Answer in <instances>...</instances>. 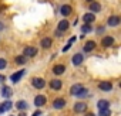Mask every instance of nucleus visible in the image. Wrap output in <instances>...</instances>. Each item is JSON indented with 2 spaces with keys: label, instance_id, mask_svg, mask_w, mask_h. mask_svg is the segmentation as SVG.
Here are the masks:
<instances>
[{
  "label": "nucleus",
  "instance_id": "18",
  "mask_svg": "<svg viewBox=\"0 0 121 116\" xmlns=\"http://www.w3.org/2000/svg\"><path fill=\"white\" fill-rule=\"evenodd\" d=\"M95 48V43L94 41H87L86 44H84V51L86 52H90V51H93Z\"/></svg>",
  "mask_w": 121,
  "mask_h": 116
},
{
  "label": "nucleus",
  "instance_id": "2",
  "mask_svg": "<svg viewBox=\"0 0 121 116\" xmlns=\"http://www.w3.org/2000/svg\"><path fill=\"white\" fill-rule=\"evenodd\" d=\"M31 84H33V86L37 88V89H41V88L46 86V81H44L43 78H34V79L31 81Z\"/></svg>",
  "mask_w": 121,
  "mask_h": 116
},
{
  "label": "nucleus",
  "instance_id": "32",
  "mask_svg": "<svg viewBox=\"0 0 121 116\" xmlns=\"http://www.w3.org/2000/svg\"><path fill=\"white\" fill-rule=\"evenodd\" d=\"M87 116H94V115H91V113H88V115H87Z\"/></svg>",
  "mask_w": 121,
  "mask_h": 116
},
{
  "label": "nucleus",
  "instance_id": "16",
  "mask_svg": "<svg viewBox=\"0 0 121 116\" xmlns=\"http://www.w3.org/2000/svg\"><path fill=\"white\" fill-rule=\"evenodd\" d=\"M64 71H66V67H64V65H56V67L53 68V72H54L56 75H61V74H64Z\"/></svg>",
  "mask_w": 121,
  "mask_h": 116
},
{
  "label": "nucleus",
  "instance_id": "4",
  "mask_svg": "<svg viewBox=\"0 0 121 116\" xmlns=\"http://www.w3.org/2000/svg\"><path fill=\"white\" fill-rule=\"evenodd\" d=\"M64 106H66V101L63 98H57L53 102V108H56V109H63Z\"/></svg>",
  "mask_w": 121,
  "mask_h": 116
},
{
  "label": "nucleus",
  "instance_id": "31",
  "mask_svg": "<svg viewBox=\"0 0 121 116\" xmlns=\"http://www.w3.org/2000/svg\"><path fill=\"white\" fill-rule=\"evenodd\" d=\"M0 113H3V109H2V106H0Z\"/></svg>",
  "mask_w": 121,
  "mask_h": 116
},
{
  "label": "nucleus",
  "instance_id": "19",
  "mask_svg": "<svg viewBox=\"0 0 121 116\" xmlns=\"http://www.w3.org/2000/svg\"><path fill=\"white\" fill-rule=\"evenodd\" d=\"M83 60H84V58H83L81 54H76V55L73 57V64H74V65H80V64L83 62Z\"/></svg>",
  "mask_w": 121,
  "mask_h": 116
},
{
  "label": "nucleus",
  "instance_id": "7",
  "mask_svg": "<svg viewBox=\"0 0 121 116\" xmlns=\"http://www.w3.org/2000/svg\"><path fill=\"white\" fill-rule=\"evenodd\" d=\"M112 44H114V38H112V37H110V35L104 37V38H103V41H101V45H103V47H105V48H107V47H111Z\"/></svg>",
  "mask_w": 121,
  "mask_h": 116
},
{
  "label": "nucleus",
  "instance_id": "33",
  "mask_svg": "<svg viewBox=\"0 0 121 116\" xmlns=\"http://www.w3.org/2000/svg\"><path fill=\"white\" fill-rule=\"evenodd\" d=\"M87 2H90V3H91V2H94V0H87Z\"/></svg>",
  "mask_w": 121,
  "mask_h": 116
},
{
  "label": "nucleus",
  "instance_id": "6",
  "mask_svg": "<svg viewBox=\"0 0 121 116\" xmlns=\"http://www.w3.org/2000/svg\"><path fill=\"white\" fill-rule=\"evenodd\" d=\"M36 54H37L36 47H26L24 48V57H34Z\"/></svg>",
  "mask_w": 121,
  "mask_h": 116
},
{
  "label": "nucleus",
  "instance_id": "11",
  "mask_svg": "<svg viewBox=\"0 0 121 116\" xmlns=\"http://www.w3.org/2000/svg\"><path fill=\"white\" fill-rule=\"evenodd\" d=\"M71 12H73V9L69 4H64V6H61V9H60V13H61L63 16H70Z\"/></svg>",
  "mask_w": 121,
  "mask_h": 116
},
{
  "label": "nucleus",
  "instance_id": "14",
  "mask_svg": "<svg viewBox=\"0 0 121 116\" xmlns=\"http://www.w3.org/2000/svg\"><path fill=\"white\" fill-rule=\"evenodd\" d=\"M50 88L54 89V91H58L60 88H61V81H60V79H53L50 82Z\"/></svg>",
  "mask_w": 121,
  "mask_h": 116
},
{
  "label": "nucleus",
  "instance_id": "26",
  "mask_svg": "<svg viewBox=\"0 0 121 116\" xmlns=\"http://www.w3.org/2000/svg\"><path fill=\"white\" fill-rule=\"evenodd\" d=\"M6 65H7L6 60H4V58H0V70H4V68H6Z\"/></svg>",
  "mask_w": 121,
  "mask_h": 116
},
{
  "label": "nucleus",
  "instance_id": "13",
  "mask_svg": "<svg viewBox=\"0 0 121 116\" xmlns=\"http://www.w3.org/2000/svg\"><path fill=\"white\" fill-rule=\"evenodd\" d=\"M108 106H110V103H108V101H107V99H101V101H98V103H97V108H98V110L108 109Z\"/></svg>",
  "mask_w": 121,
  "mask_h": 116
},
{
  "label": "nucleus",
  "instance_id": "20",
  "mask_svg": "<svg viewBox=\"0 0 121 116\" xmlns=\"http://www.w3.org/2000/svg\"><path fill=\"white\" fill-rule=\"evenodd\" d=\"M12 93H13V92H12V89H10L9 86H3V88H2V95H3L4 98H10Z\"/></svg>",
  "mask_w": 121,
  "mask_h": 116
},
{
  "label": "nucleus",
  "instance_id": "30",
  "mask_svg": "<svg viewBox=\"0 0 121 116\" xmlns=\"http://www.w3.org/2000/svg\"><path fill=\"white\" fill-rule=\"evenodd\" d=\"M2 79H4V77H3V75H0V81H2Z\"/></svg>",
  "mask_w": 121,
  "mask_h": 116
},
{
  "label": "nucleus",
  "instance_id": "21",
  "mask_svg": "<svg viewBox=\"0 0 121 116\" xmlns=\"http://www.w3.org/2000/svg\"><path fill=\"white\" fill-rule=\"evenodd\" d=\"M41 47H43V48H50V47H51V38H48V37L43 38V40H41Z\"/></svg>",
  "mask_w": 121,
  "mask_h": 116
},
{
  "label": "nucleus",
  "instance_id": "1",
  "mask_svg": "<svg viewBox=\"0 0 121 116\" xmlns=\"http://www.w3.org/2000/svg\"><path fill=\"white\" fill-rule=\"evenodd\" d=\"M70 93H71V95H76V96H86V95L88 93V89H86L83 85L77 84V85H73V86H71Z\"/></svg>",
  "mask_w": 121,
  "mask_h": 116
},
{
  "label": "nucleus",
  "instance_id": "12",
  "mask_svg": "<svg viewBox=\"0 0 121 116\" xmlns=\"http://www.w3.org/2000/svg\"><path fill=\"white\" fill-rule=\"evenodd\" d=\"M83 20H84L86 24H90V23H93V21L95 20V16H94L93 13H87V14L83 16Z\"/></svg>",
  "mask_w": 121,
  "mask_h": 116
},
{
  "label": "nucleus",
  "instance_id": "24",
  "mask_svg": "<svg viewBox=\"0 0 121 116\" xmlns=\"http://www.w3.org/2000/svg\"><path fill=\"white\" fill-rule=\"evenodd\" d=\"M16 106H17V109H20V110H24V109H27V103H26L24 101H20V102H17V103H16Z\"/></svg>",
  "mask_w": 121,
  "mask_h": 116
},
{
  "label": "nucleus",
  "instance_id": "25",
  "mask_svg": "<svg viewBox=\"0 0 121 116\" xmlns=\"http://www.w3.org/2000/svg\"><path fill=\"white\" fill-rule=\"evenodd\" d=\"M110 115H111L110 109H103V110H100V116H110Z\"/></svg>",
  "mask_w": 121,
  "mask_h": 116
},
{
  "label": "nucleus",
  "instance_id": "29",
  "mask_svg": "<svg viewBox=\"0 0 121 116\" xmlns=\"http://www.w3.org/2000/svg\"><path fill=\"white\" fill-rule=\"evenodd\" d=\"M39 115H41V113H40V112L37 110V112H34V115H33V116H39Z\"/></svg>",
  "mask_w": 121,
  "mask_h": 116
},
{
  "label": "nucleus",
  "instance_id": "17",
  "mask_svg": "<svg viewBox=\"0 0 121 116\" xmlns=\"http://www.w3.org/2000/svg\"><path fill=\"white\" fill-rule=\"evenodd\" d=\"M90 10L94 12V13H98V12L101 10L100 3H98V2H91V3H90Z\"/></svg>",
  "mask_w": 121,
  "mask_h": 116
},
{
  "label": "nucleus",
  "instance_id": "5",
  "mask_svg": "<svg viewBox=\"0 0 121 116\" xmlns=\"http://www.w3.org/2000/svg\"><path fill=\"white\" fill-rule=\"evenodd\" d=\"M86 110H87V103H84V102H78V103L74 105V112L81 113V112H86Z\"/></svg>",
  "mask_w": 121,
  "mask_h": 116
},
{
  "label": "nucleus",
  "instance_id": "10",
  "mask_svg": "<svg viewBox=\"0 0 121 116\" xmlns=\"http://www.w3.org/2000/svg\"><path fill=\"white\" fill-rule=\"evenodd\" d=\"M44 103H46V96L37 95V96L34 98V105H36V106H43Z\"/></svg>",
  "mask_w": 121,
  "mask_h": 116
},
{
  "label": "nucleus",
  "instance_id": "3",
  "mask_svg": "<svg viewBox=\"0 0 121 116\" xmlns=\"http://www.w3.org/2000/svg\"><path fill=\"white\" fill-rule=\"evenodd\" d=\"M98 88H100L101 91L110 92V91L112 89V84H111L110 81H103V82H100V84H98Z\"/></svg>",
  "mask_w": 121,
  "mask_h": 116
},
{
  "label": "nucleus",
  "instance_id": "23",
  "mask_svg": "<svg viewBox=\"0 0 121 116\" xmlns=\"http://www.w3.org/2000/svg\"><path fill=\"white\" fill-rule=\"evenodd\" d=\"M16 64H20V65L26 64V57H24V55H19V57H16Z\"/></svg>",
  "mask_w": 121,
  "mask_h": 116
},
{
  "label": "nucleus",
  "instance_id": "27",
  "mask_svg": "<svg viewBox=\"0 0 121 116\" xmlns=\"http://www.w3.org/2000/svg\"><path fill=\"white\" fill-rule=\"evenodd\" d=\"M81 30H83V33H90L91 31V26L90 24H86V26H83Z\"/></svg>",
  "mask_w": 121,
  "mask_h": 116
},
{
  "label": "nucleus",
  "instance_id": "28",
  "mask_svg": "<svg viewBox=\"0 0 121 116\" xmlns=\"http://www.w3.org/2000/svg\"><path fill=\"white\" fill-rule=\"evenodd\" d=\"M74 41H76V37H71V38H70V41H69V44H73Z\"/></svg>",
  "mask_w": 121,
  "mask_h": 116
},
{
  "label": "nucleus",
  "instance_id": "8",
  "mask_svg": "<svg viewBox=\"0 0 121 116\" xmlns=\"http://www.w3.org/2000/svg\"><path fill=\"white\" fill-rule=\"evenodd\" d=\"M107 23H108V26L115 27V26H118V24H120V17H117V16H111V17H108Z\"/></svg>",
  "mask_w": 121,
  "mask_h": 116
},
{
  "label": "nucleus",
  "instance_id": "9",
  "mask_svg": "<svg viewBox=\"0 0 121 116\" xmlns=\"http://www.w3.org/2000/svg\"><path fill=\"white\" fill-rule=\"evenodd\" d=\"M23 74H24V70H20L19 72H16V74H13V75L10 77V81H12V82H14V84H16V82H19V79L23 77Z\"/></svg>",
  "mask_w": 121,
  "mask_h": 116
},
{
  "label": "nucleus",
  "instance_id": "34",
  "mask_svg": "<svg viewBox=\"0 0 121 116\" xmlns=\"http://www.w3.org/2000/svg\"><path fill=\"white\" fill-rule=\"evenodd\" d=\"M0 27H2V26H0Z\"/></svg>",
  "mask_w": 121,
  "mask_h": 116
},
{
  "label": "nucleus",
  "instance_id": "22",
  "mask_svg": "<svg viewBox=\"0 0 121 116\" xmlns=\"http://www.w3.org/2000/svg\"><path fill=\"white\" fill-rule=\"evenodd\" d=\"M0 106H2L3 112H6V110H10V109H12V102H10V101H6V102H3L2 105H0Z\"/></svg>",
  "mask_w": 121,
  "mask_h": 116
},
{
  "label": "nucleus",
  "instance_id": "15",
  "mask_svg": "<svg viewBox=\"0 0 121 116\" xmlns=\"http://www.w3.org/2000/svg\"><path fill=\"white\" fill-rule=\"evenodd\" d=\"M69 26H70V23L67 21V20H61V21H60L58 23V31H66L67 28H69Z\"/></svg>",
  "mask_w": 121,
  "mask_h": 116
}]
</instances>
